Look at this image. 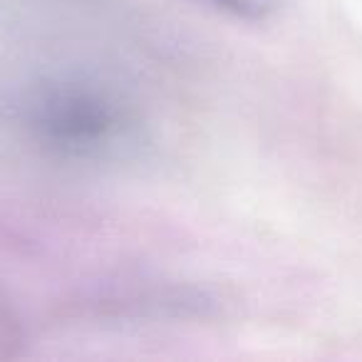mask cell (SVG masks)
I'll return each instance as SVG.
<instances>
[{
    "label": "cell",
    "instance_id": "3957f363",
    "mask_svg": "<svg viewBox=\"0 0 362 362\" xmlns=\"http://www.w3.org/2000/svg\"><path fill=\"white\" fill-rule=\"evenodd\" d=\"M25 345V327L13 303L0 293V360H13Z\"/></svg>",
    "mask_w": 362,
    "mask_h": 362
},
{
    "label": "cell",
    "instance_id": "7a4b0ae2",
    "mask_svg": "<svg viewBox=\"0 0 362 362\" xmlns=\"http://www.w3.org/2000/svg\"><path fill=\"white\" fill-rule=\"evenodd\" d=\"M199 3L238 23H266L283 6V0H199Z\"/></svg>",
    "mask_w": 362,
    "mask_h": 362
},
{
    "label": "cell",
    "instance_id": "6da1fadb",
    "mask_svg": "<svg viewBox=\"0 0 362 362\" xmlns=\"http://www.w3.org/2000/svg\"><path fill=\"white\" fill-rule=\"evenodd\" d=\"M0 141L47 169L107 174L149 154L151 124L117 80L85 67H52L0 90Z\"/></svg>",
    "mask_w": 362,
    "mask_h": 362
}]
</instances>
